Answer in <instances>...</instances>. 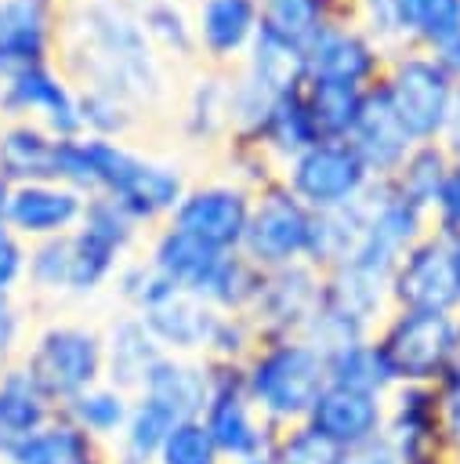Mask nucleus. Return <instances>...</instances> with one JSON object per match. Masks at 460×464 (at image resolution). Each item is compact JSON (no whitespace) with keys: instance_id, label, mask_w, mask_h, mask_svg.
<instances>
[{"instance_id":"nucleus-3","label":"nucleus","mask_w":460,"mask_h":464,"mask_svg":"<svg viewBox=\"0 0 460 464\" xmlns=\"http://www.w3.org/2000/svg\"><path fill=\"white\" fill-rule=\"evenodd\" d=\"M83 14L87 22L80 25V36L87 51V87L112 91L120 98L156 94V58L149 54L141 22H134L112 4H91Z\"/></svg>"},{"instance_id":"nucleus-12","label":"nucleus","mask_w":460,"mask_h":464,"mask_svg":"<svg viewBox=\"0 0 460 464\" xmlns=\"http://www.w3.org/2000/svg\"><path fill=\"white\" fill-rule=\"evenodd\" d=\"M0 112L11 120H29L54 138L83 134L80 94L51 65H33V69H22L11 80H4L0 83Z\"/></svg>"},{"instance_id":"nucleus-1","label":"nucleus","mask_w":460,"mask_h":464,"mask_svg":"<svg viewBox=\"0 0 460 464\" xmlns=\"http://www.w3.org/2000/svg\"><path fill=\"white\" fill-rule=\"evenodd\" d=\"M243 381L261 417L279 431L301 424L326 388V355L308 337H261L243 362Z\"/></svg>"},{"instance_id":"nucleus-49","label":"nucleus","mask_w":460,"mask_h":464,"mask_svg":"<svg viewBox=\"0 0 460 464\" xmlns=\"http://www.w3.org/2000/svg\"><path fill=\"white\" fill-rule=\"evenodd\" d=\"M449 239V268H453V286H456V301H460V236H446Z\"/></svg>"},{"instance_id":"nucleus-7","label":"nucleus","mask_w":460,"mask_h":464,"mask_svg":"<svg viewBox=\"0 0 460 464\" xmlns=\"http://www.w3.org/2000/svg\"><path fill=\"white\" fill-rule=\"evenodd\" d=\"M199 420L210 431L214 446L221 450L225 464L268 457L275 442V428L261 417V410L246 392L243 366L232 362H210V395Z\"/></svg>"},{"instance_id":"nucleus-34","label":"nucleus","mask_w":460,"mask_h":464,"mask_svg":"<svg viewBox=\"0 0 460 464\" xmlns=\"http://www.w3.org/2000/svg\"><path fill=\"white\" fill-rule=\"evenodd\" d=\"M326 381L340 384V388H355V392H373V395L391 392V377L384 370V359H380L373 337H362V341L326 352Z\"/></svg>"},{"instance_id":"nucleus-36","label":"nucleus","mask_w":460,"mask_h":464,"mask_svg":"<svg viewBox=\"0 0 460 464\" xmlns=\"http://www.w3.org/2000/svg\"><path fill=\"white\" fill-rule=\"evenodd\" d=\"M257 14H261L257 29L275 33L304 51L326 25H333L326 18V0H257Z\"/></svg>"},{"instance_id":"nucleus-38","label":"nucleus","mask_w":460,"mask_h":464,"mask_svg":"<svg viewBox=\"0 0 460 464\" xmlns=\"http://www.w3.org/2000/svg\"><path fill=\"white\" fill-rule=\"evenodd\" d=\"M268 460L272 464H348V453L301 420V424H290V428L275 431Z\"/></svg>"},{"instance_id":"nucleus-41","label":"nucleus","mask_w":460,"mask_h":464,"mask_svg":"<svg viewBox=\"0 0 460 464\" xmlns=\"http://www.w3.org/2000/svg\"><path fill=\"white\" fill-rule=\"evenodd\" d=\"M261 334L257 326L250 323V315H232V312H221L217 323H214V334H210V344H206V362H232V366H243L250 359V352L257 348Z\"/></svg>"},{"instance_id":"nucleus-48","label":"nucleus","mask_w":460,"mask_h":464,"mask_svg":"<svg viewBox=\"0 0 460 464\" xmlns=\"http://www.w3.org/2000/svg\"><path fill=\"white\" fill-rule=\"evenodd\" d=\"M446 149L453 160H460V83H456V94H453V109H449V123H446Z\"/></svg>"},{"instance_id":"nucleus-26","label":"nucleus","mask_w":460,"mask_h":464,"mask_svg":"<svg viewBox=\"0 0 460 464\" xmlns=\"http://www.w3.org/2000/svg\"><path fill=\"white\" fill-rule=\"evenodd\" d=\"M257 25H261L257 0H203L196 18V36L214 58H232L254 44Z\"/></svg>"},{"instance_id":"nucleus-21","label":"nucleus","mask_w":460,"mask_h":464,"mask_svg":"<svg viewBox=\"0 0 460 464\" xmlns=\"http://www.w3.org/2000/svg\"><path fill=\"white\" fill-rule=\"evenodd\" d=\"M54 413L58 406L43 395L22 362L0 366V464H7L14 446L40 431Z\"/></svg>"},{"instance_id":"nucleus-4","label":"nucleus","mask_w":460,"mask_h":464,"mask_svg":"<svg viewBox=\"0 0 460 464\" xmlns=\"http://www.w3.org/2000/svg\"><path fill=\"white\" fill-rule=\"evenodd\" d=\"M18 362L43 388V395L62 410L80 392L105 381L101 330L76 319L43 323L22 348Z\"/></svg>"},{"instance_id":"nucleus-30","label":"nucleus","mask_w":460,"mask_h":464,"mask_svg":"<svg viewBox=\"0 0 460 464\" xmlns=\"http://www.w3.org/2000/svg\"><path fill=\"white\" fill-rule=\"evenodd\" d=\"M170 428H174V417L167 410L134 395V406H130L123 431L105 446V460L109 464H156L159 446H163Z\"/></svg>"},{"instance_id":"nucleus-35","label":"nucleus","mask_w":460,"mask_h":464,"mask_svg":"<svg viewBox=\"0 0 460 464\" xmlns=\"http://www.w3.org/2000/svg\"><path fill=\"white\" fill-rule=\"evenodd\" d=\"M257 134L264 138L261 145H268L272 152H279L286 163H290L297 152H304L308 145L319 141V134H315V127H311V116H308V105H304V94H301V91H297V94H283V98H275Z\"/></svg>"},{"instance_id":"nucleus-10","label":"nucleus","mask_w":460,"mask_h":464,"mask_svg":"<svg viewBox=\"0 0 460 464\" xmlns=\"http://www.w3.org/2000/svg\"><path fill=\"white\" fill-rule=\"evenodd\" d=\"M391 308L406 312H460L453 268H449V239L427 228L391 268L388 279Z\"/></svg>"},{"instance_id":"nucleus-28","label":"nucleus","mask_w":460,"mask_h":464,"mask_svg":"<svg viewBox=\"0 0 460 464\" xmlns=\"http://www.w3.org/2000/svg\"><path fill=\"white\" fill-rule=\"evenodd\" d=\"M98 457H105V450L58 410L40 431L14 446L7 464H91Z\"/></svg>"},{"instance_id":"nucleus-50","label":"nucleus","mask_w":460,"mask_h":464,"mask_svg":"<svg viewBox=\"0 0 460 464\" xmlns=\"http://www.w3.org/2000/svg\"><path fill=\"white\" fill-rule=\"evenodd\" d=\"M232 464H272L268 457H257V460H232Z\"/></svg>"},{"instance_id":"nucleus-14","label":"nucleus","mask_w":460,"mask_h":464,"mask_svg":"<svg viewBox=\"0 0 460 464\" xmlns=\"http://www.w3.org/2000/svg\"><path fill=\"white\" fill-rule=\"evenodd\" d=\"M402 464H453L442 442L438 392L420 384L391 388L384 399V431H380Z\"/></svg>"},{"instance_id":"nucleus-43","label":"nucleus","mask_w":460,"mask_h":464,"mask_svg":"<svg viewBox=\"0 0 460 464\" xmlns=\"http://www.w3.org/2000/svg\"><path fill=\"white\" fill-rule=\"evenodd\" d=\"M25 257L29 243L0 218V297H18L25 286Z\"/></svg>"},{"instance_id":"nucleus-45","label":"nucleus","mask_w":460,"mask_h":464,"mask_svg":"<svg viewBox=\"0 0 460 464\" xmlns=\"http://www.w3.org/2000/svg\"><path fill=\"white\" fill-rule=\"evenodd\" d=\"M427 221H435V232L442 236H460V160H453Z\"/></svg>"},{"instance_id":"nucleus-17","label":"nucleus","mask_w":460,"mask_h":464,"mask_svg":"<svg viewBox=\"0 0 460 464\" xmlns=\"http://www.w3.org/2000/svg\"><path fill=\"white\" fill-rule=\"evenodd\" d=\"M384 399L388 395L355 392V388H340L326 381L304 424L319 431L322 439H330L333 446H340L344 453H351L384 431Z\"/></svg>"},{"instance_id":"nucleus-44","label":"nucleus","mask_w":460,"mask_h":464,"mask_svg":"<svg viewBox=\"0 0 460 464\" xmlns=\"http://www.w3.org/2000/svg\"><path fill=\"white\" fill-rule=\"evenodd\" d=\"M438 392V417H442V442L449 460H460V362L435 384Z\"/></svg>"},{"instance_id":"nucleus-23","label":"nucleus","mask_w":460,"mask_h":464,"mask_svg":"<svg viewBox=\"0 0 460 464\" xmlns=\"http://www.w3.org/2000/svg\"><path fill=\"white\" fill-rule=\"evenodd\" d=\"M138 395L167 410L174 420L199 417L210 395V362L192 355H163Z\"/></svg>"},{"instance_id":"nucleus-8","label":"nucleus","mask_w":460,"mask_h":464,"mask_svg":"<svg viewBox=\"0 0 460 464\" xmlns=\"http://www.w3.org/2000/svg\"><path fill=\"white\" fill-rule=\"evenodd\" d=\"M369 170L359 160V152L348 141H315L304 152H297L290 160V170L283 178V185L311 210V214H326V210H340L362 199V192L369 188Z\"/></svg>"},{"instance_id":"nucleus-25","label":"nucleus","mask_w":460,"mask_h":464,"mask_svg":"<svg viewBox=\"0 0 460 464\" xmlns=\"http://www.w3.org/2000/svg\"><path fill=\"white\" fill-rule=\"evenodd\" d=\"M0 181L33 185V181H58V138L29 120H14L0 130Z\"/></svg>"},{"instance_id":"nucleus-2","label":"nucleus","mask_w":460,"mask_h":464,"mask_svg":"<svg viewBox=\"0 0 460 464\" xmlns=\"http://www.w3.org/2000/svg\"><path fill=\"white\" fill-rule=\"evenodd\" d=\"M391 388H435L460 362V312H406L391 308L373 330Z\"/></svg>"},{"instance_id":"nucleus-42","label":"nucleus","mask_w":460,"mask_h":464,"mask_svg":"<svg viewBox=\"0 0 460 464\" xmlns=\"http://www.w3.org/2000/svg\"><path fill=\"white\" fill-rule=\"evenodd\" d=\"M141 29L149 33V36H156L159 44H167V47H174V51H192V29H188V22H185V14H181V7H174L170 0H159V4H152L149 11H145V18H141Z\"/></svg>"},{"instance_id":"nucleus-24","label":"nucleus","mask_w":460,"mask_h":464,"mask_svg":"<svg viewBox=\"0 0 460 464\" xmlns=\"http://www.w3.org/2000/svg\"><path fill=\"white\" fill-rule=\"evenodd\" d=\"M145 257H149L177 290L203 297L225 254L214 250V246H206V243H199V239H192V236H185V232H177V228H170V225H163V228L152 236Z\"/></svg>"},{"instance_id":"nucleus-15","label":"nucleus","mask_w":460,"mask_h":464,"mask_svg":"<svg viewBox=\"0 0 460 464\" xmlns=\"http://www.w3.org/2000/svg\"><path fill=\"white\" fill-rule=\"evenodd\" d=\"M348 145L359 152V160L366 163L369 178L373 181H384L391 178L402 160L409 156V149L417 145L409 138V130L402 127L384 83H373L362 91V102H359V116L351 123V134H348Z\"/></svg>"},{"instance_id":"nucleus-29","label":"nucleus","mask_w":460,"mask_h":464,"mask_svg":"<svg viewBox=\"0 0 460 464\" xmlns=\"http://www.w3.org/2000/svg\"><path fill=\"white\" fill-rule=\"evenodd\" d=\"M130 406H134V395L130 392H120L116 384L101 381V384L80 392L76 399H69L62 406V417H69L83 435H91L105 450L123 431V424L130 417Z\"/></svg>"},{"instance_id":"nucleus-20","label":"nucleus","mask_w":460,"mask_h":464,"mask_svg":"<svg viewBox=\"0 0 460 464\" xmlns=\"http://www.w3.org/2000/svg\"><path fill=\"white\" fill-rule=\"evenodd\" d=\"M101 348H105V381L116 384L120 392L138 395L152 366L167 355L152 330L145 326L141 315L123 312L101 330Z\"/></svg>"},{"instance_id":"nucleus-18","label":"nucleus","mask_w":460,"mask_h":464,"mask_svg":"<svg viewBox=\"0 0 460 464\" xmlns=\"http://www.w3.org/2000/svg\"><path fill=\"white\" fill-rule=\"evenodd\" d=\"M54 36L51 0H0V83L22 69L47 65Z\"/></svg>"},{"instance_id":"nucleus-19","label":"nucleus","mask_w":460,"mask_h":464,"mask_svg":"<svg viewBox=\"0 0 460 464\" xmlns=\"http://www.w3.org/2000/svg\"><path fill=\"white\" fill-rule=\"evenodd\" d=\"M217 315L221 312L210 308L203 297L185 294L177 286L163 301H156L152 308L141 312L145 326L152 330V337L159 341V348L167 355H192V359L206 355V344H210Z\"/></svg>"},{"instance_id":"nucleus-32","label":"nucleus","mask_w":460,"mask_h":464,"mask_svg":"<svg viewBox=\"0 0 460 464\" xmlns=\"http://www.w3.org/2000/svg\"><path fill=\"white\" fill-rule=\"evenodd\" d=\"M449 167H453L449 149L438 145V141H424V145H413V149H409V156L402 160V167H398L388 181H391V188H395L406 203H413L417 210L431 214L435 196H438V188H442Z\"/></svg>"},{"instance_id":"nucleus-51","label":"nucleus","mask_w":460,"mask_h":464,"mask_svg":"<svg viewBox=\"0 0 460 464\" xmlns=\"http://www.w3.org/2000/svg\"><path fill=\"white\" fill-rule=\"evenodd\" d=\"M91 464H109V460H105V457H98V460H91Z\"/></svg>"},{"instance_id":"nucleus-40","label":"nucleus","mask_w":460,"mask_h":464,"mask_svg":"<svg viewBox=\"0 0 460 464\" xmlns=\"http://www.w3.org/2000/svg\"><path fill=\"white\" fill-rule=\"evenodd\" d=\"M156 464H225V457L214 446L203 420L185 417V420H174V428L167 431Z\"/></svg>"},{"instance_id":"nucleus-37","label":"nucleus","mask_w":460,"mask_h":464,"mask_svg":"<svg viewBox=\"0 0 460 464\" xmlns=\"http://www.w3.org/2000/svg\"><path fill=\"white\" fill-rule=\"evenodd\" d=\"M25 286L33 294H43V297H69V290H72V243H69V236L29 243Z\"/></svg>"},{"instance_id":"nucleus-11","label":"nucleus","mask_w":460,"mask_h":464,"mask_svg":"<svg viewBox=\"0 0 460 464\" xmlns=\"http://www.w3.org/2000/svg\"><path fill=\"white\" fill-rule=\"evenodd\" d=\"M322 272L311 265H283L261 276V290L250 304V323L261 337H304L311 315L319 312Z\"/></svg>"},{"instance_id":"nucleus-31","label":"nucleus","mask_w":460,"mask_h":464,"mask_svg":"<svg viewBox=\"0 0 460 464\" xmlns=\"http://www.w3.org/2000/svg\"><path fill=\"white\" fill-rule=\"evenodd\" d=\"M391 33L417 36L438 54L460 40V0H391Z\"/></svg>"},{"instance_id":"nucleus-16","label":"nucleus","mask_w":460,"mask_h":464,"mask_svg":"<svg viewBox=\"0 0 460 464\" xmlns=\"http://www.w3.org/2000/svg\"><path fill=\"white\" fill-rule=\"evenodd\" d=\"M87 196H80L76 188L62 185V181H33V185H14L7 192V207H4V221L25 239V243H40V239H54V236H69L80 225Z\"/></svg>"},{"instance_id":"nucleus-33","label":"nucleus","mask_w":460,"mask_h":464,"mask_svg":"<svg viewBox=\"0 0 460 464\" xmlns=\"http://www.w3.org/2000/svg\"><path fill=\"white\" fill-rule=\"evenodd\" d=\"M366 87H348V83H333V80H308L304 83V105L311 116V127L319 134V141H348L351 123L359 116V102H362Z\"/></svg>"},{"instance_id":"nucleus-27","label":"nucleus","mask_w":460,"mask_h":464,"mask_svg":"<svg viewBox=\"0 0 460 464\" xmlns=\"http://www.w3.org/2000/svg\"><path fill=\"white\" fill-rule=\"evenodd\" d=\"M250 80L264 87L272 98L297 94L308 83V51L275 33L257 29L250 44Z\"/></svg>"},{"instance_id":"nucleus-47","label":"nucleus","mask_w":460,"mask_h":464,"mask_svg":"<svg viewBox=\"0 0 460 464\" xmlns=\"http://www.w3.org/2000/svg\"><path fill=\"white\" fill-rule=\"evenodd\" d=\"M348 464H402V460H398V453L391 450V442H388L384 435H377L373 442L351 450V453H348Z\"/></svg>"},{"instance_id":"nucleus-13","label":"nucleus","mask_w":460,"mask_h":464,"mask_svg":"<svg viewBox=\"0 0 460 464\" xmlns=\"http://www.w3.org/2000/svg\"><path fill=\"white\" fill-rule=\"evenodd\" d=\"M250 207H254V192L243 185H203L181 196L167 225L221 254H232L243 250Z\"/></svg>"},{"instance_id":"nucleus-52","label":"nucleus","mask_w":460,"mask_h":464,"mask_svg":"<svg viewBox=\"0 0 460 464\" xmlns=\"http://www.w3.org/2000/svg\"><path fill=\"white\" fill-rule=\"evenodd\" d=\"M456 464H460V460H456Z\"/></svg>"},{"instance_id":"nucleus-39","label":"nucleus","mask_w":460,"mask_h":464,"mask_svg":"<svg viewBox=\"0 0 460 464\" xmlns=\"http://www.w3.org/2000/svg\"><path fill=\"white\" fill-rule=\"evenodd\" d=\"M112 283H116V294H120L123 308L134 312V315H141L145 308H152L156 301H163V297L174 290V283H170L149 257H127V261L116 268Z\"/></svg>"},{"instance_id":"nucleus-9","label":"nucleus","mask_w":460,"mask_h":464,"mask_svg":"<svg viewBox=\"0 0 460 464\" xmlns=\"http://www.w3.org/2000/svg\"><path fill=\"white\" fill-rule=\"evenodd\" d=\"M384 91H388L402 127L409 130V138L417 145L446 134L456 83L435 58L409 54V58L395 62L391 76L384 80Z\"/></svg>"},{"instance_id":"nucleus-6","label":"nucleus","mask_w":460,"mask_h":464,"mask_svg":"<svg viewBox=\"0 0 460 464\" xmlns=\"http://www.w3.org/2000/svg\"><path fill=\"white\" fill-rule=\"evenodd\" d=\"M315 239V214L283 185L268 181L261 192H254L250 225L243 236V254L261 268H283V265H308Z\"/></svg>"},{"instance_id":"nucleus-22","label":"nucleus","mask_w":460,"mask_h":464,"mask_svg":"<svg viewBox=\"0 0 460 464\" xmlns=\"http://www.w3.org/2000/svg\"><path fill=\"white\" fill-rule=\"evenodd\" d=\"M377 65H380L377 47L348 25H326L308 44V80H333V83H348V87H369Z\"/></svg>"},{"instance_id":"nucleus-46","label":"nucleus","mask_w":460,"mask_h":464,"mask_svg":"<svg viewBox=\"0 0 460 464\" xmlns=\"http://www.w3.org/2000/svg\"><path fill=\"white\" fill-rule=\"evenodd\" d=\"M25 341V312L18 297H0V366L18 362Z\"/></svg>"},{"instance_id":"nucleus-5","label":"nucleus","mask_w":460,"mask_h":464,"mask_svg":"<svg viewBox=\"0 0 460 464\" xmlns=\"http://www.w3.org/2000/svg\"><path fill=\"white\" fill-rule=\"evenodd\" d=\"M141 236V225L109 196H87L72 243V290L69 297H94L116 276Z\"/></svg>"}]
</instances>
